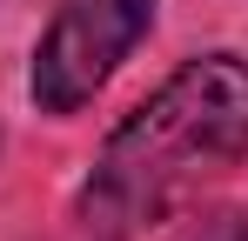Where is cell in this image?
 <instances>
[{
	"instance_id": "1",
	"label": "cell",
	"mask_w": 248,
	"mask_h": 241,
	"mask_svg": "<svg viewBox=\"0 0 248 241\" xmlns=\"http://www.w3.org/2000/svg\"><path fill=\"white\" fill-rule=\"evenodd\" d=\"M235 161H248V67L235 54H202L114 127L81 195V228L121 241Z\"/></svg>"
},
{
	"instance_id": "2",
	"label": "cell",
	"mask_w": 248,
	"mask_h": 241,
	"mask_svg": "<svg viewBox=\"0 0 248 241\" xmlns=\"http://www.w3.org/2000/svg\"><path fill=\"white\" fill-rule=\"evenodd\" d=\"M148 27L155 0H61L34 47V101L47 114H81Z\"/></svg>"
},
{
	"instance_id": "3",
	"label": "cell",
	"mask_w": 248,
	"mask_h": 241,
	"mask_svg": "<svg viewBox=\"0 0 248 241\" xmlns=\"http://www.w3.org/2000/svg\"><path fill=\"white\" fill-rule=\"evenodd\" d=\"M202 241H248V221H242V214H221V221L202 228Z\"/></svg>"
},
{
	"instance_id": "4",
	"label": "cell",
	"mask_w": 248,
	"mask_h": 241,
	"mask_svg": "<svg viewBox=\"0 0 248 241\" xmlns=\"http://www.w3.org/2000/svg\"><path fill=\"white\" fill-rule=\"evenodd\" d=\"M87 241H108V235H94V228H87Z\"/></svg>"
}]
</instances>
